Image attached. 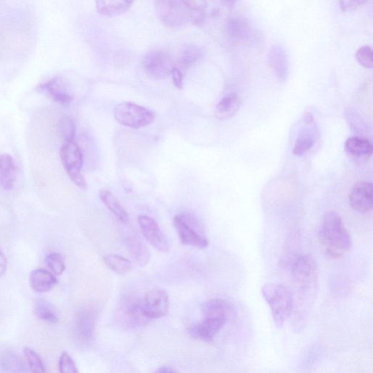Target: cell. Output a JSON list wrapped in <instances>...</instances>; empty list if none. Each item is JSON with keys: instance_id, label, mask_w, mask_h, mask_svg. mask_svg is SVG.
<instances>
[{"instance_id": "cell-1", "label": "cell", "mask_w": 373, "mask_h": 373, "mask_svg": "<svg viewBox=\"0 0 373 373\" xmlns=\"http://www.w3.org/2000/svg\"><path fill=\"white\" fill-rule=\"evenodd\" d=\"M154 8L158 20L170 28L201 26L207 16L204 0H154Z\"/></svg>"}, {"instance_id": "cell-2", "label": "cell", "mask_w": 373, "mask_h": 373, "mask_svg": "<svg viewBox=\"0 0 373 373\" xmlns=\"http://www.w3.org/2000/svg\"><path fill=\"white\" fill-rule=\"evenodd\" d=\"M319 240L325 255L332 259L345 256L352 247L351 236L340 215L328 212L323 218Z\"/></svg>"}, {"instance_id": "cell-3", "label": "cell", "mask_w": 373, "mask_h": 373, "mask_svg": "<svg viewBox=\"0 0 373 373\" xmlns=\"http://www.w3.org/2000/svg\"><path fill=\"white\" fill-rule=\"evenodd\" d=\"M261 292L270 307L275 325L280 329L292 315L295 304L291 291L280 283H270L263 287Z\"/></svg>"}, {"instance_id": "cell-4", "label": "cell", "mask_w": 373, "mask_h": 373, "mask_svg": "<svg viewBox=\"0 0 373 373\" xmlns=\"http://www.w3.org/2000/svg\"><path fill=\"white\" fill-rule=\"evenodd\" d=\"M174 226L181 242L187 246L205 249L208 241L200 220L191 213H182L174 218Z\"/></svg>"}, {"instance_id": "cell-5", "label": "cell", "mask_w": 373, "mask_h": 373, "mask_svg": "<svg viewBox=\"0 0 373 373\" xmlns=\"http://www.w3.org/2000/svg\"><path fill=\"white\" fill-rule=\"evenodd\" d=\"M114 116L119 124L132 129L150 126L155 118L151 111L129 101L117 104L114 110Z\"/></svg>"}, {"instance_id": "cell-6", "label": "cell", "mask_w": 373, "mask_h": 373, "mask_svg": "<svg viewBox=\"0 0 373 373\" xmlns=\"http://www.w3.org/2000/svg\"><path fill=\"white\" fill-rule=\"evenodd\" d=\"M60 158L72 182L81 189H86L87 183L81 174L83 154L79 144L74 140L65 142L60 150Z\"/></svg>"}, {"instance_id": "cell-7", "label": "cell", "mask_w": 373, "mask_h": 373, "mask_svg": "<svg viewBox=\"0 0 373 373\" xmlns=\"http://www.w3.org/2000/svg\"><path fill=\"white\" fill-rule=\"evenodd\" d=\"M292 278L302 292L315 290L317 285L318 266L316 260L310 255L297 258L292 266Z\"/></svg>"}, {"instance_id": "cell-8", "label": "cell", "mask_w": 373, "mask_h": 373, "mask_svg": "<svg viewBox=\"0 0 373 373\" xmlns=\"http://www.w3.org/2000/svg\"><path fill=\"white\" fill-rule=\"evenodd\" d=\"M142 65L147 76L156 80L168 78L175 67L170 54L159 49L147 52L143 58Z\"/></svg>"}, {"instance_id": "cell-9", "label": "cell", "mask_w": 373, "mask_h": 373, "mask_svg": "<svg viewBox=\"0 0 373 373\" xmlns=\"http://www.w3.org/2000/svg\"><path fill=\"white\" fill-rule=\"evenodd\" d=\"M144 315L150 320L167 315L169 309V296L166 290L160 288L148 291L142 299Z\"/></svg>"}, {"instance_id": "cell-10", "label": "cell", "mask_w": 373, "mask_h": 373, "mask_svg": "<svg viewBox=\"0 0 373 373\" xmlns=\"http://www.w3.org/2000/svg\"><path fill=\"white\" fill-rule=\"evenodd\" d=\"M138 223L144 236L149 243L159 251L167 252L169 250V244L167 237L153 218L146 215H140L138 217Z\"/></svg>"}, {"instance_id": "cell-11", "label": "cell", "mask_w": 373, "mask_h": 373, "mask_svg": "<svg viewBox=\"0 0 373 373\" xmlns=\"http://www.w3.org/2000/svg\"><path fill=\"white\" fill-rule=\"evenodd\" d=\"M120 313L122 318L129 326H142L150 321L144 315L142 299L138 297H126L121 304Z\"/></svg>"}, {"instance_id": "cell-12", "label": "cell", "mask_w": 373, "mask_h": 373, "mask_svg": "<svg viewBox=\"0 0 373 373\" xmlns=\"http://www.w3.org/2000/svg\"><path fill=\"white\" fill-rule=\"evenodd\" d=\"M226 322L227 320L224 319L204 317L202 321L190 327L189 334L193 338L205 342H212Z\"/></svg>"}, {"instance_id": "cell-13", "label": "cell", "mask_w": 373, "mask_h": 373, "mask_svg": "<svg viewBox=\"0 0 373 373\" xmlns=\"http://www.w3.org/2000/svg\"><path fill=\"white\" fill-rule=\"evenodd\" d=\"M349 204L354 210L367 213L372 210L373 188L371 183L360 182L352 188L349 195Z\"/></svg>"}, {"instance_id": "cell-14", "label": "cell", "mask_w": 373, "mask_h": 373, "mask_svg": "<svg viewBox=\"0 0 373 373\" xmlns=\"http://www.w3.org/2000/svg\"><path fill=\"white\" fill-rule=\"evenodd\" d=\"M76 333L81 345H88L92 342L96 329V313L91 308H84L77 315Z\"/></svg>"}, {"instance_id": "cell-15", "label": "cell", "mask_w": 373, "mask_h": 373, "mask_svg": "<svg viewBox=\"0 0 373 373\" xmlns=\"http://www.w3.org/2000/svg\"><path fill=\"white\" fill-rule=\"evenodd\" d=\"M226 32L231 40L240 46L250 44L256 36L249 23L242 17H233L229 19Z\"/></svg>"}, {"instance_id": "cell-16", "label": "cell", "mask_w": 373, "mask_h": 373, "mask_svg": "<svg viewBox=\"0 0 373 373\" xmlns=\"http://www.w3.org/2000/svg\"><path fill=\"white\" fill-rule=\"evenodd\" d=\"M345 150L351 160L356 163H363L372 156L373 148L368 140L353 137L346 141Z\"/></svg>"}, {"instance_id": "cell-17", "label": "cell", "mask_w": 373, "mask_h": 373, "mask_svg": "<svg viewBox=\"0 0 373 373\" xmlns=\"http://www.w3.org/2000/svg\"><path fill=\"white\" fill-rule=\"evenodd\" d=\"M39 90L46 93L57 103L67 106L72 101L73 97L68 91L65 82L58 77L41 84Z\"/></svg>"}, {"instance_id": "cell-18", "label": "cell", "mask_w": 373, "mask_h": 373, "mask_svg": "<svg viewBox=\"0 0 373 373\" xmlns=\"http://www.w3.org/2000/svg\"><path fill=\"white\" fill-rule=\"evenodd\" d=\"M268 61L281 81L287 80L289 74V59L287 51L281 44H276L268 52Z\"/></svg>"}, {"instance_id": "cell-19", "label": "cell", "mask_w": 373, "mask_h": 373, "mask_svg": "<svg viewBox=\"0 0 373 373\" xmlns=\"http://www.w3.org/2000/svg\"><path fill=\"white\" fill-rule=\"evenodd\" d=\"M134 0H96L97 12L103 17H115L127 12Z\"/></svg>"}, {"instance_id": "cell-20", "label": "cell", "mask_w": 373, "mask_h": 373, "mask_svg": "<svg viewBox=\"0 0 373 373\" xmlns=\"http://www.w3.org/2000/svg\"><path fill=\"white\" fill-rule=\"evenodd\" d=\"M17 167L8 154L0 155V184L6 190H11L17 180Z\"/></svg>"}, {"instance_id": "cell-21", "label": "cell", "mask_w": 373, "mask_h": 373, "mask_svg": "<svg viewBox=\"0 0 373 373\" xmlns=\"http://www.w3.org/2000/svg\"><path fill=\"white\" fill-rule=\"evenodd\" d=\"M204 317L219 318L228 320L233 315L232 305L222 299H213L205 302L202 306Z\"/></svg>"}, {"instance_id": "cell-22", "label": "cell", "mask_w": 373, "mask_h": 373, "mask_svg": "<svg viewBox=\"0 0 373 373\" xmlns=\"http://www.w3.org/2000/svg\"><path fill=\"white\" fill-rule=\"evenodd\" d=\"M29 281H31L32 288L40 293L51 291L57 283L56 278L51 272L46 270H41V268L31 273Z\"/></svg>"}, {"instance_id": "cell-23", "label": "cell", "mask_w": 373, "mask_h": 373, "mask_svg": "<svg viewBox=\"0 0 373 373\" xmlns=\"http://www.w3.org/2000/svg\"><path fill=\"white\" fill-rule=\"evenodd\" d=\"M241 99L235 94H231L222 98L215 108V116L219 120H228L240 110Z\"/></svg>"}, {"instance_id": "cell-24", "label": "cell", "mask_w": 373, "mask_h": 373, "mask_svg": "<svg viewBox=\"0 0 373 373\" xmlns=\"http://www.w3.org/2000/svg\"><path fill=\"white\" fill-rule=\"evenodd\" d=\"M126 246L131 256L141 266H145L150 261L151 254L147 246L136 235L126 238Z\"/></svg>"}, {"instance_id": "cell-25", "label": "cell", "mask_w": 373, "mask_h": 373, "mask_svg": "<svg viewBox=\"0 0 373 373\" xmlns=\"http://www.w3.org/2000/svg\"><path fill=\"white\" fill-rule=\"evenodd\" d=\"M101 201L115 215V217L124 224L129 222V216L120 201L108 190H101L99 192Z\"/></svg>"}, {"instance_id": "cell-26", "label": "cell", "mask_w": 373, "mask_h": 373, "mask_svg": "<svg viewBox=\"0 0 373 373\" xmlns=\"http://www.w3.org/2000/svg\"><path fill=\"white\" fill-rule=\"evenodd\" d=\"M201 49L196 46H188L184 47L180 55L178 56L175 67L180 69L184 74L189 68L196 65L201 57Z\"/></svg>"}, {"instance_id": "cell-27", "label": "cell", "mask_w": 373, "mask_h": 373, "mask_svg": "<svg viewBox=\"0 0 373 373\" xmlns=\"http://www.w3.org/2000/svg\"><path fill=\"white\" fill-rule=\"evenodd\" d=\"M103 260L110 270L118 274H126L131 271V261L122 256L109 254L103 257Z\"/></svg>"}, {"instance_id": "cell-28", "label": "cell", "mask_w": 373, "mask_h": 373, "mask_svg": "<svg viewBox=\"0 0 373 373\" xmlns=\"http://www.w3.org/2000/svg\"><path fill=\"white\" fill-rule=\"evenodd\" d=\"M35 313L36 316L44 322L55 324L58 321L57 313L53 306L46 301H38L35 304Z\"/></svg>"}, {"instance_id": "cell-29", "label": "cell", "mask_w": 373, "mask_h": 373, "mask_svg": "<svg viewBox=\"0 0 373 373\" xmlns=\"http://www.w3.org/2000/svg\"><path fill=\"white\" fill-rule=\"evenodd\" d=\"M58 133L64 143L74 140L76 126L71 117L64 116L60 119L58 122Z\"/></svg>"}, {"instance_id": "cell-30", "label": "cell", "mask_w": 373, "mask_h": 373, "mask_svg": "<svg viewBox=\"0 0 373 373\" xmlns=\"http://www.w3.org/2000/svg\"><path fill=\"white\" fill-rule=\"evenodd\" d=\"M315 144V139L310 133H306L298 138L293 147V154L301 156L308 153Z\"/></svg>"}, {"instance_id": "cell-31", "label": "cell", "mask_w": 373, "mask_h": 373, "mask_svg": "<svg viewBox=\"0 0 373 373\" xmlns=\"http://www.w3.org/2000/svg\"><path fill=\"white\" fill-rule=\"evenodd\" d=\"M46 263L50 270L56 275H62L65 271V264L61 254L51 252L46 258Z\"/></svg>"}, {"instance_id": "cell-32", "label": "cell", "mask_w": 373, "mask_h": 373, "mask_svg": "<svg viewBox=\"0 0 373 373\" xmlns=\"http://www.w3.org/2000/svg\"><path fill=\"white\" fill-rule=\"evenodd\" d=\"M24 354L29 369L33 372H44V364L38 354L31 348H25Z\"/></svg>"}, {"instance_id": "cell-33", "label": "cell", "mask_w": 373, "mask_h": 373, "mask_svg": "<svg viewBox=\"0 0 373 373\" xmlns=\"http://www.w3.org/2000/svg\"><path fill=\"white\" fill-rule=\"evenodd\" d=\"M356 61L367 69L372 68L373 51L370 47L364 46L357 50L355 55Z\"/></svg>"}, {"instance_id": "cell-34", "label": "cell", "mask_w": 373, "mask_h": 373, "mask_svg": "<svg viewBox=\"0 0 373 373\" xmlns=\"http://www.w3.org/2000/svg\"><path fill=\"white\" fill-rule=\"evenodd\" d=\"M58 367L59 372L62 373H78L79 372L72 358L66 351H64L61 355Z\"/></svg>"}, {"instance_id": "cell-35", "label": "cell", "mask_w": 373, "mask_h": 373, "mask_svg": "<svg viewBox=\"0 0 373 373\" xmlns=\"http://www.w3.org/2000/svg\"><path fill=\"white\" fill-rule=\"evenodd\" d=\"M368 0H340V8L343 12H352L365 5Z\"/></svg>"}, {"instance_id": "cell-36", "label": "cell", "mask_w": 373, "mask_h": 373, "mask_svg": "<svg viewBox=\"0 0 373 373\" xmlns=\"http://www.w3.org/2000/svg\"><path fill=\"white\" fill-rule=\"evenodd\" d=\"M171 76L175 87L181 90L183 88V73L180 69L174 67L172 71Z\"/></svg>"}, {"instance_id": "cell-37", "label": "cell", "mask_w": 373, "mask_h": 373, "mask_svg": "<svg viewBox=\"0 0 373 373\" xmlns=\"http://www.w3.org/2000/svg\"><path fill=\"white\" fill-rule=\"evenodd\" d=\"M10 356L9 357H6V359H4L2 363H3V366L4 367H7V370L8 368H11L13 367V368H17V371L19 370H18V367H17V365H20L21 366V362L19 360V358H17V356H15L13 355H9Z\"/></svg>"}, {"instance_id": "cell-38", "label": "cell", "mask_w": 373, "mask_h": 373, "mask_svg": "<svg viewBox=\"0 0 373 373\" xmlns=\"http://www.w3.org/2000/svg\"><path fill=\"white\" fill-rule=\"evenodd\" d=\"M8 261L5 254L0 249V276H2L7 271Z\"/></svg>"}, {"instance_id": "cell-39", "label": "cell", "mask_w": 373, "mask_h": 373, "mask_svg": "<svg viewBox=\"0 0 373 373\" xmlns=\"http://www.w3.org/2000/svg\"><path fill=\"white\" fill-rule=\"evenodd\" d=\"M156 372L166 373V372H177V370H174V368L171 367H161Z\"/></svg>"}, {"instance_id": "cell-40", "label": "cell", "mask_w": 373, "mask_h": 373, "mask_svg": "<svg viewBox=\"0 0 373 373\" xmlns=\"http://www.w3.org/2000/svg\"><path fill=\"white\" fill-rule=\"evenodd\" d=\"M219 1L226 7H232L236 2V0H219Z\"/></svg>"}]
</instances>
